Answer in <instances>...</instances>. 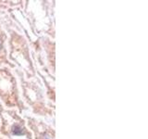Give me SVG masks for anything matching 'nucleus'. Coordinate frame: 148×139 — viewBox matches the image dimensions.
Listing matches in <instances>:
<instances>
[{"label": "nucleus", "mask_w": 148, "mask_h": 139, "mask_svg": "<svg viewBox=\"0 0 148 139\" xmlns=\"http://www.w3.org/2000/svg\"><path fill=\"white\" fill-rule=\"evenodd\" d=\"M8 36L6 31L3 29V26L0 23V67L3 65H7V67L15 69L16 66L12 62L9 61L8 58Z\"/></svg>", "instance_id": "nucleus-7"}, {"label": "nucleus", "mask_w": 148, "mask_h": 139, "mask_svg": "<svg viewBox=\"0 0 148 139\" xmlns=\"http://www.w3.org/2000/svg\"><path fill=\"white\" fill-rule=\"evenodd\" d=\"M0 139H6V138H5V137H3V136H0Z\"/></svg>", "instance_id": "nucleus-9"}, {"label": "nucleus", "mask_w": 148, "mask_h": 139, "mask_svg": "<svg viewBox=\"0 0 148 139\" xmlns=\"http://www.w3.org/2000/svg\"><path fill=\"white\" fill-rule=\"evenodd\" d=\"M26 124L32 132L34 139H56L55 128L32 116L26 115L24 117Z\"/></svg>", "instance_id": "nucleus-6"}, {"label": "nucleus", "mask_w": 148, "mask_h": 139, "mask_svg": "<svg viewBox=\"0 0 148 139\" xmlns=\"http://www.w3.org/2000/svg\"><path fill=\"white\" fill-rule=\"evenodd\" d=\"M0 100L8 109H17L21 113L26 107L21 98L18 81L8 67H0Z\"/></svg>", "instance_id": "nucleus-5"}, {"label": "nucleus", "mask_w": 148, "mask_h": 139, "mask_svg": "<svg viewBox=\"0 0 148 139\" xmlns=\"http://www.w3.org/2000/svg\"><path fill=\"white\" fill-rule=\"evenodd\" d=\"M0 136L8 139H34L26 120L17 109H7L0 103Z\"/></svg>", "instance_id": "nucleus-3"}, {"label": "nucleus", "mask_w": 148, "mask_h": 139, "mask_svg": "<svg viewBox=\"0 0 148 139\" xmlns=\"http://www.w3.org/2000/svg\"><path fill=\"white\" fill-rule=\"evenodd\" d=\"M36 69V68H35ZM36 74H38L39 77L42 79L43 83L45 85V96L46 98L50 101L51 103L55 104V100H56V91H55V85H52V80L50 77L47 75H45L43 72H41L38 69H36Z\"/></svg>", "instance_id": "nucleus-8"}, {"label": "nucleus", "mask_w": 148, "mask_h": 139, "mask_svg": "<svg viewBox=\"0 0 148 139\" xmlns=\"http://www.w3.org/2000/svg\"><path fill=\"white\" fill-rule=\"evenodd\" d=\"M8 53L9 61L20 67L26 79L36 77L35 65L30 53V45L25 36L15 29H8Z\"/></svg>", "instance_id": "nucleus-2"}, {"label": "nucleus", "mask_w": 148, "mask_h": 139, "mask_svg": "<svg viewBox=\"0 0 148 139\" xmlns=\"http://www.w3.org/2000/svg\"><path fill=\"white\" fill-rule=\"evenodd\" d=\"M32 46V58L34 63H36L41 72L50 77L55 81V42L48 36H39L34 42L29 44Z\"/></svg>", "instance_id": "nucleus-4"}, {"label": "nucleus", "mask_w": 148, "mask_h": 139, "mask_svg": "<svg viewBox=\"0 0 148 139\" xmlns=\"http://www.w3.org/2000/svg\"><path fill=\"white\" fill-rule=\"evenodd\" d=\"M14 72L21 82L23 99L32 109V113L43 117H54L55 104L46 100L40 79L38 77L26 79L20 69H15Z\"/></svg>", "instance_id": "nucleus-1"}]
</instances>
